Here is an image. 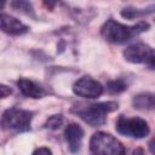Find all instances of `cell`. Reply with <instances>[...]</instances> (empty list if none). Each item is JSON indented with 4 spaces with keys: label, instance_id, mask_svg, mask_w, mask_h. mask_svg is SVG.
<instances>
[{
    "label": "cell",
    "instance_id": "1",
    "mask_svg": "<svg viewBox=\"0 0 155 155\" xmlns=\"http://www.w3.org/2000/svg\"><path fill=\"white\" fill-rule=\"evenodd\" d=\"M148 29H149V24L147 22H138L137 24L133 25H125L114 19H108L103 24L101 29V34L107 41L119 45L131 40L132 38L137 36L138 34Z\"/></svg>",
    "mask_w": 155,
    "mask_h": 155
},
{
    "label": "cell",
    "instance_id": "2",
    "mask_svg": "<svg viewBox=\"0 0 155 155\" xmlns=\"http://www.w3.org/2000/svg\"><path fill=\"white\" fill-rule=\"evenodd\" d=\"M117 109L116 102H102L92 104H79L75 105L71 111L75 113L80 119L92 127L102 126L105 124L107 115Z\"/></svg>",
    "mask_w": 155,
    "mask_h": 155
},
{
    "label": "cell",
    "instance_id": "3",
    "mask_svg": "<svg viewBox=\"0 0 155 155\" xmlns=\"http://www.w3.org/2000/svg\"><path fill=\"white\" fill-rule=\"evenodd\" d=\"M90 150L92 155H126L122 143L107 132H97L92 136Z\"/></svg>",
    "mask_w": 155,
    "mask_h": 155
},
{
    "label": "cell",
    "instance_id": "4",
    "mask_svg": "<svg viewBox=\"0 0 155 155\" xmlns=\"http://www.w3.org/2000/svg\"><path fill=\"white\" fill-rule=\"evenodd\" d=\"M33 119V113L28 110H22L17 108L7 109L1 117V126L4 130L27 132L30 130V122Z\"/></svg>",
    "mask_w": 155,
    "mask_h": 155
},
{
    "label": "cell",
    "instance_id": "5",
    "mask_svg": "<svg viewBox=\"0 0 155 155\" xmlns=\"http://www.w3.org/2000/svg\"><path fill=\"white\" fill-rule=\"evenodd\" d=\"M115 128L120 134L132 138H144L150 132V128L145 120L140 117H127L125 115L119 116Z\"/></svg>",
    "mask_w": 155,
    "mask_h": 155
},
{
    "label": "cell",
    "instance_id": "6",
    "mask_svg": "<svg viewBox=\"0 0 155 155\" xmlns=\"http://www.w3.org/2000/svg\"><path fill=\"white\" fill-rule=\"evenodd\" d=\"M73 92L79 97L94 99V98H98L99 96H102L103 86L101 82L92 79L91 76H82L74 82Z\"/></svg>",
    "mask_w": 155,
    "mask_h": 155
},
{
    "label": "cell",
    "instance_id": "7",
    "mask_svg": "<svg viewBox=\"0 0 155 155\" xmlns=\"http://www.w3.org/2000/svg\"><path fill=\"white\" fill-rule=\"evenodd\" d=\"M154 52H155V50L151 48L149 45H147L144 42H136L125 48L124 57L130 63L147 64V62L150 59V57L153 56Z\"/></svg>",
    "mask_w": 155,
    "mask_h": 155
},
{
    "label": "cell",
    "instance_id": "8",
    "mask_svg": "<svg viewBox=\"0 0 155 155\" xmlns=\"http://www.w3.org/2000/svg\"><path fill=\"white\" fill-rule=\"evenodd\" d=\"M64 138L68 144V149L70 153H78L81 148L82 138H84V130L78 124H69L64 131Z\"/></svg>",
    "mask_w": 155,
    "mask_h": 155
},
{
    "label": "cell",
    "instance_id": "9",
    "mask_svg": "<svg viewBox=\"0 0 155 155\" xmlns=\"http://www.w3.org/2000/svg\"><path fill=\"white\" fill-rule=\"evenodd\" d=\"M0 24H1L2 31L8 35H22L28 31V27L25 24H23L16 17H12L6 13H1Z\"/></svg>",
    "mask_w": 155,
    "mask_h": 155
},
{
    "label": "cell",
    "instance_id": "10",
    "mask_svg": "<svg viewBox=\"0 0 155 155\" xmlns=\"http://www.w3.org/2000/svg\"><path fill=\"white\" fill-rule=\"evenodd\" d=\"M17 86H18L19 91L24 96L30 97V98L38 99V98H42L46 94V91L44 90V87H41L40 85H38L33 80H29V79H25V78L19 79L17 81Z\"/></svg>",
    "mask_w": 155,
    "mask_h": 155
},
{
    "label": "cell",
    "instance_id": "11",
    "mask_svg": "<svg viewBox=\"0 0 155 155\" xmlns=\"http://www.w3.org/2000/svg\"><path fill=\"white\" fill-rule=\"evenodd\" d=\"M132 104H133V108L137 110H142V111L154 110L155 109V94L149 93V92L138 93L132 98Z\"/></svg>",
    "mask_w": 155,
    "mask_h": 155
},
{
    "label": "cell",
    "instance_id": "12",
    "mask_svg": "<svg viewBox=\"0 0 155 155\" xmlns=\"http://www.w3.org/2000/svg\"><path fill=\"white\" fill-rule=\"evenodd\" d=\"M155 11V5H150L145 8H134V7H126L121 11V16L127 19H134L138 17H143L150 15Z\"/></svg>",
    "mask_w": 155,
    "mask_h": 155
},
{
    "label": "cell",
    "instance_id": "13",
    "mask_svg": "<svg viewBox=\"0 0 155 155\" xmlns=\"http://www.w3.org/2000/svg\"><path fill=\"white\" fill-rule=\"evenodd\" d=\"M126 88H127V85H126L122 80H120V79H117V80H110V81H108V84H107V90H108V92H109L110 94L121 93V92H124Z\"/></svg>",
    "mask_w": 155,
    "mask_h": 155
},
{
    "label": "cell",
    "instance_id": "14",
    "mask_svg": "<svg viewBox=\"0 0 155 155\" xmlns=\"http://www.w3.org/2000/svg\"><path fill=\"white\" fill-rule=\"evenodd\" d=\"M11 6L15 8V10H17V11H21V12H24L25 15H30V16H33V17H35L34 16V10H33V6H31V4L30 2H28V1H12L11 2Z\"/></svg>",
    "mask_w": 155,
    "mask_h": 155
},
{
    "label": "cell",
    "instance_id": "15",
    "mask_svg": "<svg viewBox=\"0 0 155 155\" xmlns=\"http://www.w3.org/2000/svg\"><path fill=\"white\" fill-rule=\"evenodd\" d=\"M63 124V116L62 115H53L50 116L45 124V127L48 130H58Z\"/></svg>",
    "mask_w": 155,
    "mask_h": 155
},
{
    "label": "cell",
    "instance_id": "16",
    "mask_svg": "<svg viewBox=\"0 0 155 155\" xmlns=\"http://www.w3.org/2000/svg\"><path fill=\"white\" fill-rule=\"evenodd\" d=\"M33 155H52V151H51V149H48L46 147H41V148H38L33 153Z\"/></svg>",
    "mask_w": 155,
    "mask_h": 155
},
{
    "label": "cell",
    "instance_id": "17",
    "mask_svg": "<svg viewBox=\"0 0 155 155\" xmlns=\"http://www.w3.org/2000/svg\"><path fill=\"white\" fill-rule=\"evenodd\" d=\"M0 90H1V98H6V97H7V96H10V93L12 92V91H11V88H10V87H7L6 85H1Z\"/></svg>",
    "mask_w": 155,
    "mask_h": 155
},
{
    "label": "cell",
    "instance_id": "18",
    "mask_svg": "<svg viewBox=\"0 0 155 155\" xmlns=\"http://www.w3.org/2000/svg\"><path fill=\"white\" fill-rule=\"evenodd\" d=\"M147 65L150 68V69H153V70H155V52L153 53V56L150 57V59L147 62Z\"/></svg>",
    "mask_w": 155,
    "mask_h": 155
},
{
    "label": "cell",
    "instance_id": "19",
    "mask_svg": "<svg viewBox=\"0 0 155 155\" xmlns=\"http://www.w3.org/2000/svg\"><path fill=\"white\" fill-rule=\"evenodd\" d=\"M149 150L153 155H155V138H153L150 142H149Z\"/></svg>",
    "mask_w": 155,
    "mask_h": 155
},
{
    "label": "cell",
    "instance_id": "20",
    "mask_svg": "<svg viewBox=\"0 0 155 155\" xmlns=\"http://www.w3.org/2000/svg\"><path fill=\"white\" fill-rule=\"evenodd\" d=\"M132 155H144V154H143V151H142L140 149H137V150H134V151L132 153Z\"/></svg>",
    "mask_w": 155,
    "mask_h": 155
}]
</instances>
